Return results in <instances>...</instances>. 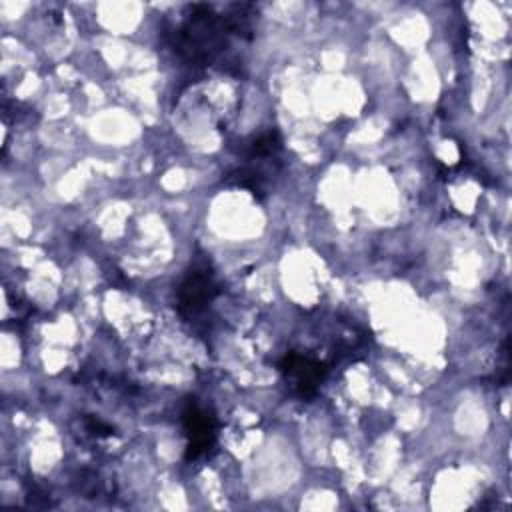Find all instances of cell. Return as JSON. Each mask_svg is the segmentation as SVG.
Listing matches in <instances>:
<instances>
[{"label": "cell", "instance_id": "1", "mask_svg": "<svg viewBox=\"0 0 512 512\" xmlns=\"http://www.w3.org/2000/svg\"><path fill=\"white\" fill-rule=\"evenodd\" d=\"M256 6L228 4L216 10L210 4H192L184 18L170 30L174 52L190 66H212L224 60L232 42L252 38Z\"/></svg>", "mask_w": 512, "mask_h": 512}, {"label": "cell", "instance_id": "2", "mask_svg": "<svg viewBox=\"0 0 512 512\" xmlns=\"http://www.w3.org/2000/svg\"><path fill=\"white\" fill-rule=\"evenodd\" d=\"M182 426L186 434V458L196 460L204 456L216 440V422L194 398L186 402L182 410Z\"/></svg>", "mask_w": 512, "mask_h": 512}, {"label": "cell", "instance_id": "3", "mask_svg": "<svg viewBox=\"0 0 512 512\" xmlns=\"http://www.w3.org/2000/svg\"><path fill=\"white\" fill-rule=\"evenodd\" d=\"M278 370L282 372L284 380L288 382L290 390L300 398H312L318 392V386L324 378V364L302 354H286L278 362Z\"/></svg>", "mask_w": 512, "mask_h": 512}, {"label": "cell", "instance_id": "4", "mask_svg": "<svg viewBox=\"0 0 512 512\" xmlns=\"http://www.w3.org/2000/svg\"><path fill=\"white\" fill-rule=\"evenodd\" d=\"M218 294V286L208 268H192L178 290V310L184 316H196L208 308Z\"/></svg>", "mask_w": 512, "mask_h": 512}, {"label": "cell", "instance_id": "5", "mask_svg": "<svg viewBox=\"0 0 512 512\" xmlns=\"http://www.w3.org/2000/svg\"><path fill=\"white\" fill-rule=\"evenodd\" d=\"M88 428L94 432V434H112V428L110 426H106V424H102L100 420H88Z\"/></svg>", "mask_w": 512, "mask_h": 512}]
</instances>
